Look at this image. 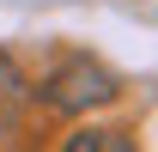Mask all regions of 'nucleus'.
<instances>
[{"mask_svg":"<svg viewBox=\"0 0 158 152\" xmlns=\"http://www.w3.org/2000/svg\"><path fill=\"white\" fill-rule=\"evenodd\" d=\"M19 97H24V85H19V73H12V61L0 55V128L12 122V110H19Z\"/></svg>","mask_w":158,"mask_h":152,"instance_id":"obj_2","label":"nucleus"},{"mask_svg":"<svg viewBox=\"0 0 158 152\" xmlns=\"http://www.w3.org/2000/svg\"><path fill=\"white\" fill-rule=\"evenodd\" d=\"M116 97V79L103 73L98 61H85V55H73V61H61L55 73L43 79V103L49 110H91V103H110Z\"/></svg>","mask_w":158,"mask_h":152,"instance_id":"obj_1","label":"nucleus"},{"mask_svg":"<svg viewBox=\"0 0 158 152\" xmlns=\"http://www.w3.org/2000/svg\"><path fill=\"white\" fill-rule=\"evenodd\" d=\"M73 146L85 152V146H110V152H128V140L122 134H73Z\"/></svg>","mask_w":158,"mask_h":152,"instance_id":"obj_3","label":"nucleus"}]
</instances>
